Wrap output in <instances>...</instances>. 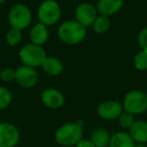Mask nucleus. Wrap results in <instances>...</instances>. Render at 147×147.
<instances>
[{
	"label": "nucleus",
	"instance_id": "dca6fc26",
	"mask_svg": "<svg viewBox=\"0 0 147 147\" xmlns=\"http://www.w3.org/2000/svg\"><path fill=\"white\" fill-rule=\"evenodd\" d=\"M135 144L128 131L120 130L111 135L108 147H135Z\"/></svg>",
	"mask_w": 147,
	"mask_h": 147
},
{
	"label": "nucleus",
	"instance_id": "2eb2a0df",
	"mask_svg": "<svg viewBox=\"0 0 147 147\" xmlns=\"http://www.w3.org/2000/svg\"><path fill=\"white\" fill-rule=\"evenodd\" d=\"M40 67L42 69L43 73L51 77L59 76L65 69L63 61L59 57H53V55H47Z\"/></svg>",
	"mask_w": 147,
	"mask_h": 147
},
{
	"label": "nucleus",
	"instance_id": "f8f14e48",
	"mask_svg": "<svg viewBox=\"0 0 147 147\" xmlns=\"http://www.w3.org/2000/svg\"><path fill=\"white\" fill-rule=\"evenodd\" d=\"M28 36L31 43L43 47L49 38V27L40 22H36L31 26Z\"/></svg>",
	"mask_w": 147,
	"mask_h": 147
},
{
	"label": "nucleus",
	"instance_id": "6ab92c4d",
	"mask_svg": "<svg viewBox=\"0 0 147 147\" xmlns=\"http://www.w3.org/2000/svg\"><path fill=\"white\" fill-rule=\"evenodd\" d=\"M23 38V33L21 30L16 28H10L6 31L5 33V43H6L8 47H14L17 45H20V42L22 41Z\"/></svg>",
	"mask_w": 147,
	"mask_h": 147
},
{
	"label": "nucleus",
	"instance_id": "6e6552de",
	"mask_svg": "<svg viewBox=\"0 0 147 147\" xmlns=\"http://www.w3.org/2000/svg\"><path fill=\"white\" fill-rule=\"evenodd\" d=\"M20 131L10 122H0V147H16L20 141Z\"/></svg>",
	"mask_w": 147,
	"mask_h": 147
},
{
	"label": "nucleus",
	"instance_id": "9d476101",
	"mask_svg": "<svg viewBox=\"0 0 147 147\" xmlns=\"http://www.w3.org/2000/svg\"><path fill=\"white\" fill-rule=\"evenodd\" d=\"M122 103L116 100H106L101 102L97 107V114L101 119L106 121L117 120L123 112Z\"/></svg>",
	"mask_w": 147,
	"mask_h": 147
},
{
	"label": "nucleus",
	"instance_id": "4be33fe9",
	"mask_svg": "<svg viewBox=\"0 0 147 147\" xmlns=\"http://www.w3.org/2000/svg\"><path fill=\"white\" fill-rule=\"evenodd\" d=\"M12 93L3 86H0V111L7 109L12 103Z\"/></svg>",
	"mask_w": 147,
	"mask_h": 147
},
{
	"label": "nucleus",
	"instance_id": "9b49d317",
	"mask_svg": "<svg viewBox=\"0 0 147 147\" xmlns=\"http://www.w3.org/2000/svg\"><path fill=\"white\" fill-rule=\"evenodd\" d=\"M40 101L49 109H59L65 105V98L63 94L55 88H47L41 92L40 94Z\"/></svg>",
	"mask_w": 147,
	"mask_h": 147
},
{
	"label": "nucleus",
	"instance_id": "cd10ccee",
	"mask_svg": "<svg viewBox=\"0 0 147 147\" xmlns=\"http://www.w3.org/2000/svg\"><path fill=\"white\" fill-rule=\"evenodd\" d=\"M59 147H65V146H59Z\"/></svg>",
	"mask_w": 147,
	"mask_h": 147
},
{
	"label": "nucleus",
	"instance_id": "393cba45",
	"mask_svg": "<svg viewBox=\"0 0 147 147\" xmlns=\"http://www.w3.org/2000/svg\"><path fill=\"white\" fill-rule=\"evenodd\" d=\"M75 147H96L93 142L90 140V139H86V138H83L81 141H79L77 143V145Z\"/></svg>",
	"mask_w": 147,
	"mask_h": 147
},
{
	"label": "nucleus",
	"instance_id": "0eeeda50",
	"mask_svg": "<svg viewBox=\"0 0 147 147\" xmlns=\"http://www.w3.org/2000/svg\"><path fill=\"white\" fill-rule=\"evenodd\" d=\"M38 71L27 65H19L15 69V83L22 89H32L38 82Z\"/></svg>",
	"mask_w": 147,
	"mask_h": 147
},
{
	"label": "nucleus",
	"instance_id": "c85d7f7f",
	"mask_svg": "<svg viewBox=\"0 0 147 147\" xmlns=\"http://www.w3.org/2000/svg\"><path fill=\"white\" fill-rule=\"evenodd\" d=\"M16 147H17V146H16Z\"/></svg>",
	"mask_w": 147,
	"mask_h": 147
},
{
	"label": "nucleus",
	"instance_id": "a878e982",
	"mask_svg": "<svg viewBox=\"0 0 147 147\" xmlns=\"http://www.w3.org/2000/svg\"><path fill=\"white\" fill-rule=\"evenodd\" d=\"M135 147H147V144H142V143H136Z\"/></svg>",
	"mask_w": 147,
	"mask_h": 147
},
{
	"label": "nucleus",
	"instance_id": "f257e3e1",
	"mask_svg": "<svg viewBox=\"0 0 147 147\" xmlns=\"http://www.w3.org/2000/svg\"><path fill=\"white\" fill-rule=\"evenodd\" d=\"M83 121L67 122L57 127L55 132V140L59 146L75 147L84 138Z\"/></svg>",
	"mask_w": 147,
	"mask_h": 147
},
{
	"label": "nucleus",
	"instance_id": "b1692460",
	"mask_svg": "<svg viewBox=\"0 0 147 147\" xmlns=\"http://www.w3.org/2000/svg\"><path fill=\"white\" fill-rule=\"evenodd\" d=\"M137 42H138L140 49L147 51V26L142 28L137 36Z\"/></svg>",
	"mask_w": 147,
	"mask_h": 147
},
{
	"label": "nucleus",
	"instance_id": "7ed1b4c3",
	"mask_svg": "<svg viewBox=\"0 0 147 147\" xmlns=\"http://www.w3.org/2000/svg\"><path fill=\"white\" fill-rule=\"evenodd\" d=\"M7 19L10 27L22 31L32 23V12L26 4L16 3L10 7L7 14Z\"/></svg>",
	"mask_w": 147,
	"mask_h": 147
},
{
	"label": "nucleus",
	"instance_id": "20e7f679",
	"mask_svg": "<svg viewBox=\"0 0 147 147\" xmlns=\"http://www.w3.org/2000/svg\"><path fill=\"white\" fill-rule=\"evenodd\" d=\"M18 57L19 61L23 65L36 69L41 67L45 57H47V53L43 47L29 42L19 49Z\"/></svg>",
	"mask_w": 147,
	"mask_h": 147
},
{
	"label": "nucleus",
	"instance_id": "f03ea898",
	"mask_svg": "<svg viewBox=\"0 0 147 147\" xmlns=\"http://www.w3.org/2000/svg\"><path fill=\"white\" fill-rule=\"evenodd\" d=\"M57 36L59 40L65 45H78L86 38L87 27H85L75 19L65 20L57 27Z\"/></svg>",
	"mask_w": 147,
	"mask_h": 147
},
{
	"label": "nucleus",
	"instance_id": "39448f33",
	"mask_svg": "<svg viewBox=\"0 0 147 147\" xmlns=\"http://www.w3.org/2000/svg\"><path fill=\"white\" fill-rule=\"evenodd\" d=\"M38 22L49 26L57 24L61 17V7L57 0H43L36 11Z\"/></svg>",
	"mask_w": 147,
	"mask_h": 147
},
{
	"label": "nucleus",
	"instance_id": "423d86ee",
	"mask_svg": "<svg viewBox=\"0 0 147 147\" xmlns=\"http://www.w3.org/2000/svg\"><path fill=\"white\" fill-rule=\"evenodd\" d=\"M123 110L132 115H142L147 112V93L131 90L125 94L122 101Z\"/></svg>",
	"mask_w": 147,
	"mask_h": 147
},
{
	"label": "nucleus",
	"instance_id": "a211bd4d",
	"mask_svg": "<svg viewBox=\"0 0 147 147\" xmlns=\"http://www.w3.org/2000/svg\"><path fill=\"white\" fill-rule=\"evenodd\" d=\"M111 26V20L110 17L106 15L99 14L97 18L95 19L94 23L92 25V28L95 33L97 34H105L107 31L110 29Z\"/></svg>",
	"mask_w": 147,
	"mask_h": 147
},
{
	"label": "nucleus",
	"instance_id": "4468645a",
	"mask_svg": "<svg viewBox=\"0 0 147 147\" xmlns=\"http://www.w3.org/2000/svg\"><path fill=\"white\" fill-rule=\"evenodd\" d=\"M130 136L135 143L147 144V121L143 119L135 120L131 128L128 130Z\"/></svg>",
	"mask_w": 147,
	"mask_h": 147
},
{
	"label": "nucleus",
	"instance_id": "ddd939ff",
	"mask_svg": "<svg viewBox=\"0 0 147 147\" xmlns=\"http://www.w3.org/2000/svg\"><path fill=\"white\" fill-rule=\"evenodd\" d=\"M124 0H98L96 4L99 14L110 17L122 9Z\"/></svg>",
	"mask_w": 147,
	"mask_h": 147
},
{
	"label": "nucleus",
	"instance_id": "412c9836",
	"mask_svg": "<svg viewBox=\"0 0 147 147\" xmlns=\"http://www.w3.org/2000/svg\"><path fill=\"white\" fill-rule=\"evenodd\" d=\"M118 121V125L122 130L128 131L135 122V116L132 115L131 113H128L126 111H123L121 115L117 119Z\"/></svg>",
	"mask_w": 147,
	"mask_h": 147
},
{
	"label": "nucleus",
	"instance_id": "bb28decb",
	"mask_svg": "<svg viewBox=\"0 0 147 147\" xmlns=\"http://www.w3.org/2000/svg\"><path fill=\"white\" fill-rule=\"evenodd\" d=\"M6 1H7V0H0V5L3 4V3H5Z\"/></svg>",
	"mask_w": 147,
	"mask_h": 147
},
{
	"label": "nucleus",
	"instance_id": "f3484780",
	"mask_svg": "<svg viewBox=\"0 0 147 147\" xmlns=\"http://www.w3.org/2000/svg\"><path fill=\"white\" fill-rule=\"evenodd\" d=\"M111 133L105 127H97L92 131L90 140L96 147H108L111 139Z\"/></svg>",
	"mask_w": 147,
	"mask_h": 147
},
{
	"label": "nucleus",
	"instance_id": "5701e85b",
	"mask_svg": "<svg viewBox=\"0 0 147 147\" xmlns=\"http://www.w3.org/2000/svg\"><path fill=\"white\" fill-rule=\"evenodd\" d=\"M0 80L3 83L15 82V69L11 67H4L0 71Z\"/></svg>",
	"mask_w": 147,
	"mask_h": 147
},
{
	"label": "nucleus",
	"instance_id": "1a4fd4ad",
	"mask_svg": "<svg viewBox=\"0 0 147 147\" xmlns=\"http://www.w3.org/2000/svg\"><path fill=\"white\" fill-rule=\"evenodd\" d=\"M99 15L96 5L90 2H82L75 9V20L88 28L92 26L95 19Z\"/></svg>",
	"mask_w": 147,
	"mask_h": 147
},
{
	"label": "nucleus",
	"instance_id": "aec40b11",
	"mask_svg": "<svg viewBox=\"0 0 147 147\" xmlns=\"http://www.w3.org/2000/svg\"><path fill=\"white\" fill-rule=\"evenodd\" d=\"M133 65L140 71H147V51L140 49L133 57Z\"/></svg>",
	"mask_w": 147,
	"mask_h": 147
}]
</instances>
